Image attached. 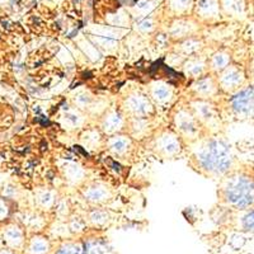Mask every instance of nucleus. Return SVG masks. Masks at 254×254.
Masks as SVG:
<instances>
[{"instance_id":"obj_13","label":"nucleus","mask_w":254,"mask_h":254,"mask_svg":"<svg viewBox=\"0 0 254 254\" xmlns=\"http://www.w3.org/2000/svg\"><path fill=\"white\" fill-rule=\"evenodd\" d=\"M55 248L54 239L46 233H33L26 240L25 254H51Z\"/></svg>"},{"instance_id":"obj_23","label":"nucleus","mask_w":254,"mask_h":254,"mask_svg":"<svg viewBox=\"0 0 254 254\" xmlns=\"http://www.w3.org/2000/svg\"><path fill=\"white\" fill-rule=\"evenodd\" d=\"M0 254H18L15 251H12V249H1L0 251Z\"/></svg>"},{"instance_id":"obj_21","label":"nucleus","mask_w":254,"mask_h":254,"mask_svg":"<svg viewBox=\"0 0 254 254\" xmlns=\"http://www.w3.org/2000/svg\"><path fill=\"white\" fill-rule=\"evenodd\" d=\"M227 63H229V58L226 54L222 52H218V54L212 55L211 58L207 59V66L211 71H222L225 67H227Z\"/></svg>"},{"instance_id":"obj_5","label":"nucleus","mask_w":254,"mask_h":254,"mask_svg":"<svg viewBox=\"0 0 254 254\" xmlns=\"http://www.w3.org/2000/svg\"><path fill=\"white\" fill-rule=\"evenodd\" d=\"M118 108L127 118H154L157 116V108L148 94L140 91H130L124 95Z\"/></svg>"},{"instance_id":"obj_16","label":"nucleus","mask_w":254,"mask_h":254,"mask_svg":"<svg viewBox=\"0 0 254 254\" xmlns=\"http://www.w3.org/2000/svg\"><path fill=\"white\" fill-rule=\"evenodd\" d=\"M4 240L12 247L13 249H23L25 248L26 240H27V231L25 226L19 224H13L5 229L4 233Z\"/></svg>"},{"instance_id":"obj_17","label":"nucleus","mask_w":254,"mask_h":254,"mask_svg":"<svg viewBox=\"0 0 254 254\" xmlns=\"http://www.w3.org/2000/svg\"><path fill=\"white\" fill-rule=\"evenodd\" d=\"M182 67H183V71H185L186 75L190 76L192 80L206 75V71H209L207 60H202L201 58H198V55L188 56V59L182 65Z\"/></svg>"},{"instance_id":"obj_1","label":"nucleus","mask_w":254,"mask_h":254,"mask_svg":"<svg viewBox=\"0 0 254 254\" xmlns=\"http://www.w3.org/2000/svg\"><path fill=\"white\" fill-rule=\"evenodd\" d=\"M186 152L188 154V164L201 176H224L233 164L230 144L222 137L203 135L187 144Z\"/></svg>"},{"instance_id":"obj_20","label":"nucleus","mask_w":254,"mask_h":254,"mask_svg":"<svg viewBox=\"0 0 254 254\" xmlns=\"http://www.w3.org/2000/svg\"><path fill=\"white\" fill-rule=\"evenodd\" d=\"M225 71L222 73V75L220 76V79H218L219 87H222V88H234L235 85H238L242 80V75H240L239 70L236 69H226L225 67Z\"/></svg>"},{"instance_id":"obj_4","label":"nucleus","mask_w":254,"mask_h":254,"mask_svg":"<svg viewBox=\"0 0 254 254\" xmlns=\"http://www.w3.org/2000/svg\"><path fill=\"white\" fill-rule=\"evenodd\" d=\"M220 196L233 209H248L254 205V182L247 176L230 177L221 187Z\"/></svg>"},{"instance_id":"obj_22","label":"nucleus","mask_w":254,"mask_h":254,"mask_svg":"<svg viewBox=\"0 0 254 254\" xmlns=\"http://www.w3.org/2000/svg\"><path fill=\"white\" fill-rule=\"evenodd\" d=\"M243 229L245 231H254V210L247 212L244 216H243L242 220Z\"/></svg>"},{"instance_id":"obj_8","label":"nucleus","mask_w":254,"mask_h":254,"mask_svg":"<svg viewBox=\"0 0 254 254\" xmlns=\"http://www.w3.org/2000/svg\"><path fill=\"white\" fill-rule=\"evenodd\" d=\"M148 94L149 99L152 100V103L157 107L160 108H168V107L174 106V100H176V91L172 85L168 84L166 82H161V80H157V82L152 83L148 87Z\"/></svg>"},{"instance_id":"obj_6","label":"nucleus","mask_w":254,"mask_h":254,"mask_svg":"<svg viewBox=\"0 0 254 254\" xmlns=\"http://www.w3.org/2000/svg\"><path fill=\"white\" fill-rule=\"evenodd\" d=\"M80 194L92 207H102L113 200L115 192L103 182H91L80 188Z\"/></svg>"},{"instance_id":"obj_14","label":"nucleus","mask_w":254,"mask_h":254,"mask_svg":"<svg viewBox=\"0 0 254 254\" xmlns=\"http://www.w3.org/2000/svg\"><path fill=\"white\" fill-rule=\"evenodd\" d=\"M83 243H84V254H117L106 236L97 233L88 236L84 234Z\"/></svg>"},{"instance_id":"obj_11","label":"nucleus","mask_w":254,"mask_h":254,"mask_svg":"<svg viewBox=\"0 0 254 254\" xmlns=\"http://www.w3.org/2000/svg\"><path fill=\"white\" fill-rule=\"evenodd\" d=\"M219 89L218 80L214 76L206 74L192 80L188 88L190 99H210L214 97Z\"/></svg>"},{"instance_id":"obj_3","label":"nucleus","mask_w":254,"mask_h":254,"mask_svg":"<svg viewBox=\"0 0 254 254\" xmlns=\"http://www.w3.org/2000/svg\"><path fill=\"white\" fill-rule=\"evenodd\" d=\"M170 127L178 133L186 145L205 135V128L201 126L193 115L188 102L176 103L170 111Z\"/></svg>"},{"instance_id":"obj_2","label":"nucleus","mask_w":254,"mask_h":254,"mask_svg":"<svg viewBox=\"0 0 254 254\" xmlns=\"http://www.w3.org/2000/svg\"><path fill=\"white\" fill-rule=\"evenodd\" d=\"M146 141V148L160 159H176L186 152V142L172 127L155 128Z\"/></svg>"},{"instance_id":"obj_19","label":"nucleus","mask_w":254,"mask_h":254,"mask_svg":"<svg viewBox=\"0 0 254 254\" xmlns=\"http://www.w3.org/2000/svg\"><path fill=\"white\" fill-rule=\"evenodd\" d=\"M34 201H36L37 210L43 212L50 211L55 206H58V196L50 188H42V190H37Z\"/></svg>"},{"instance_id":"obj_18","label":"nucleus","mask_w":254,"mask_h":254,"mask_svg":"<svg viewBox=\"0 0 254 254\" xmlns=\"http://www.w3.org/2000/svg\"><path fill=\"white\" fill-rule=\"evenodd\" d=\"M51 254H84L83 236H73L59 240Z\"/></svg>"},{"instance_id":"obj_7","label":"nucleus","mask_w":254,"mask_h":254,"mask_svg":"<svg viewBox=\"0 0 254 254\" xmlns=\"http://www.w3.org/2000/svg\"><path fill=\"white\" fill-rule=\"evenodd\" d=\"M135 141L126 132H120L106 137L104 148L120 160H127L135 152Z\"/></svg>"},{"instance_id":"obj_15","label":"nucleus","mask_w":254,"mask_h":254,"mask_svg":"<svg viewBox=\"0 0 254 254\" xmlns=\"http://www.w3.org/2000/svg\"><path fill=\"white\" fill-rule=\"evenodd\" d=\"M84 220L92 230H103L112 222V214L104 207H91L85 212Z\"/></svg>"},{"instance_id":"obj_9","label":"nucleus","mask_w":254,"mask_h":254,"mask_svg":"<svg viewBox=\"0 0 254 254\" xmlns=\"http://www.w3.org/2000/svg\"><path fill=\"white\" fill-rule=\"evenodd\" d=\"M127 117L117 107L106 109L99 120V130L104 136H111L115 133L125 132L126 131Z\"/></svg>"},{"instance_id":"obj_12","label":"nucleus","mask_w":254,"mask_h":254,"mask_svg":"<svg viewBox=\"0 0 254 254\" xmlns=\"http://www.w3.org/2000/svg\"><path fill=\"white\" fill-rule=\"evenodd\" d=\"M230 108L240 117H248L254 111V87L242 89L230 98Z\"/></svg>"},{"instance_id":"obj_10","label":"nucleus","mask_w":254,"mask_h":254,"mask_svg":"<svg viewBox=\"0 0 254 254\" xmlns=\"http://www.w3.org/2000/svg\"><path fill=\"white\" fill-rule=\"evenodd\" d=\"M187 102L201 126L205 128V131L206 128L214 127L215 122L219 120V115L210 99H190L188 98Z\"/></svg>"}]
</instances>
